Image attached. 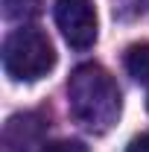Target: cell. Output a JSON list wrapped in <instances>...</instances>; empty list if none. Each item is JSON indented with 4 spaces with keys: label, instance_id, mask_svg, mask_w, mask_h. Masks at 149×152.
Here are the masks:
<instances>
[{
    "label": "cell",
    "instance_id": "4",
    "mask_svg": "<svg viewBox=\"0 0 149 152\" xmlns=\"http://www.w3.org/2000/svg\"><path fill=\"white\" fill-rule=\"evenodd\" d=\"M44 134V117L35 111L15 114L6 120L3 134H0V152H32Z\"/></svg>",
    "mask_w": 149,
    "mask_h": 152
},
{
    "label": "cell",
    "instance_id": "5",
    "mask_svg": "<svg viewBox=\"0 0 149 152\" xmlns=\"http://www.w3.org/2000/svg\"><path fill=\"white\" fill-rule=\"evenodd\" d=\"M123 64H126V70H129L131 79L149 82V44L146 41L131 44L129 50H126V56H123Z\"/></svg>",
    "mask_w": 149,
    "mask_h": 152
},
{
    "label": "cell",
    "instance_id": "1",
    "mask_svg": "<svg viewBox=\"0 0 149 152\" xmlns=\"http://www.w3.org/2000/svg\"><path fill=\"white\" fill-rule=\"evenodd\" d=\"M67 102H70V114L76 123H82L88 132L105 134L117 123L123 99H120V88L111 79V73L99 64H79L70 82H67Z\"/></svg>",
    "mask_w": 149,
    "mask_h": 152
},
{
    "label": "cell",
    "instance_id": "6",
    "mask_svg": "<svg viewBox=\"0 0 149 152\" xmlns=\"http://www.w3.org/2000/svg\"><path fill=\"white\" fill-rule=\"evenodd\" d=\"M149 6V0H114V15L123 20H131L137 15H143Z\"/></svg>",
    "mask_w": 149,
    "mask_h": 152
},
{
    "label": "cell",
    "instance_id": "9",
    "mask_svg": "<svg viewBox=\"0 0 149 152\" xmlns=\"http://www.w3.org/2000/svg\"><path fill=\"white\" fill-rule=\"evenodd\" d=\"M146 105H149V102H146Z\"/></svg>",
    "mask_w": 149,
    "mask_h": 152
},
{
    "label": "cell",
    "instance_id": "2",
    "mask_svg": "<svg viewBox=\"0 0 149 152\" xmlns=\"http://www.w3.org/2000/svg\"><path fill=\"white\" fill-rule=\"evenodd\" d=\"M56 67L53 41L35 26H20L3 44V70L15 82H35Z\"/></svg>",
    "mask_w": 149,
    "mask_h": 152
},
{
    "label": "cell",
    "instance_id": "7",
    "mask_svg": "<svg viewBox=\"0 0 149 152\" xmlns=\"http://www.w3.org/2000/svg\"><path fill=\"white\" fill-rule=\"evenodd\" d=\"M41 152H88V146L79 140H56V143H47Z\"/></svg>",
    "mask_w": 149,
    "mask_h": 152
},
{
    "label": "cell",
    "instance_id": "8",
    "mask_svg": "<svg viewBox=\"0 0 149 152\" xmlns=\"http://www.w3.org/2000/svg\"><path fill=\"white\" fill-rule=\"evenodd\" d=\"M126 152H149V132L140 134V137H134L129 146H126Z\"/></svg>",
    "mask_w": 149,
    "mask_h": 152
},
{
    "label": "cell",
    "instance_id": "3",
    "mask_svg": "<svg viewBox=\"0 0 149 152\" xmlns=\"http://www.w3.org/2000/svg\"><path fill=\"white\" fill-rule=\"evenodd\" d=\"M56 23L73 50H88L96 41V9L91 0H56Z\"/></svg>",
    "mask_w": 149,
    "mask_h": 152
}]
</instances>
